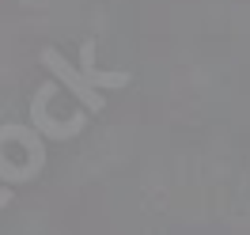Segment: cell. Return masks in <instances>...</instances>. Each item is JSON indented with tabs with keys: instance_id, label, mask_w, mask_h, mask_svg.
Listing matches in <instances>:
<instances>
[{
	"instance_id": "obj_1",
	"label": "cell",
	"mask_w": 250,
	"mask_h": 235,
	"mask_svg": "<svg viewBox=\"0 0 250 235\" xmlns=\"http://www.w3.org/2000/svg\"><path fill=\"white\" fill-rule=\"evenodd\" d=\"M49 95H53V84H42L38 87V95H34L31 103V122H34V133H42V137H57V141H64V137H76L80 129H83V114H72L68 122H57L53 114H49Z\"/></svg>"
},
{
	"instance_id": "obj_2",
	"label": "cell",
	"mask_w": 250,
	"mask_h": 235,
	"mask_svg": "<svg viewBox=\"0 0 250 235\" xmlns=\"http://www.w3.org/2000/svg\"><path fill=\"white\" fill-rule=\"evenodd\" d=\"M42 64H46L49 72H53V76L61 80L64 87H68V91L76 95L80 103H83V107L87 110H95V114H99V110L106 107V103H103V95L95 91V87H87V84H83V76H80L76 68H72V64L64 61L61 53H57V49H42Z\"/></svg>"
},
{
	"instance_id": "obj_3",
	"label": "cell",
	"mask_w": 250,
	"mask_h": 235,
	"mask_svg": "<svg viewBox=\"0 0 250 235\" xmlns=\"http://www.w3.org/2000/svg\"><path fill=\"white\" fill-rule=\"evenodd\" d=\"M80 76L87 87L103 84V87H125L129 84V72H95V42H83L80 49Z\"/></svg>"
},
{
	"instance_id": "obj_4",
	"label": "cell",
	"mask_w": 250,
	"mask_h": 235,
	"mask_svg": "<svg viewBox=\"0 0 250 235\" xmlns=\"http://www.w3.org/2000/svg\"><path fill=\"white\" fill-rule=\"evenodd\" d=\"M38 171H42L38 163H27V167H12V163H4V156H0V178H8V182H23V178H34Z\"/></svg>"
},
{
	"instance_id": "obj_5",
	"label": "cell",
	"mask_w": 250,
	"mask_h": 235,
	"mask_svg": "<svg viewBox=\"0 0 250 235\" xmlns=\"http://www.w3.org/2000/svg\"><path fill=\"white\" fill-rule=\"evenodd\" d=\"M8 201H12V193H8V190H0V209H4Z\"/></svg>"
}]
</instances>
